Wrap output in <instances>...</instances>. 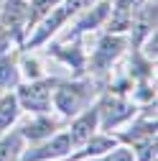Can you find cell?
Here are the masks:
<instances>
[{
	"label": "cell",
	"instance_id": "cell-3",
	"mask_svg": "<svg viewBox=\"0 0 158 161\" xmlns=\"http://www.w3.org/2000/svg\"><path fill=\"white\" fill-rule=\"evenodd\" d=\"M69 146H71L69 136H59V138L51 141V143H46V146H41L38 151L28 153L26 161H38V158H56V156H64V153L69 151Z\"/></svg>",
	"mask_w": 158,
	"mask_h": 161
},
{
	"label": "cell",
	"instance_id": "cell-17",
	"mask_svg": "<svg viewBox=\"0 0 158 161\" xmlns=\"http://www.w3.org/2000/svg\"><path fill=\"white\" fill-rule=\"evenodd\" d=\"M5 49H8V33H5V28H0V54Z\"/></svg>",
	"mask_w": 158,
	"mask_h": 161
},
{
	"label": "cell",
	"instance_id": "cell-7",
	"mask_svg": "<svg viewBox=\"0 0 158 161\" xmlns=\"http://www.w3.org/2000/svg\"><path fill=\"white\" fill-rule=\"evenodd\" d=\"M5 8H8V10L3 13V23L10 26V28H18V23H21L26 15H31V10L21 3V0H8Z\"/></svg>",
	"mask_w": 158,
	"mask_h": 161
},
{
	"label": "cell",
	"instance_id": "cell-2",
	"mask_svg": "<svg viewBox=\"0 0 158 161\" xmlns=\"http://www.w3.org/2000/svg\"><path fill=\"white\" fill-rule=\"evenodd\" d=\"M102 125L105 128H112V125H117L120 120H125L133 110H130V105H125L123 100H117V97H112V100H107V103L102 105Z\"/></svg>",
	"mask_w": 158,
	"mask_h": 161
},
{
	"label": "cell",
	"instance_id": "cell-11",
	"mask_svg": "<svg viewBox=\"0 0 158 161\" xmlns=\"http://www.w3.org/2000/svg\"><path fill=\"white\" fill-rule=\"evenodd\" d=\"M15 67L10 59H0V87H10L15 85Z\"/></svg>",
	"mask_w": 158,
	"mask_h": 161
},
{
	"label": "cell",
	"instance_id": "cell-18",
	"mask_svg": "<svg viewBox=\"0 0 158 161\" xmlns=\"http://www.w3.org/2000/svg\"><path fill=\"white\" fill-rule=\"evenodd\" d=\"M135 3H140V0H117V10H125V8L135 5Z\"/></svg>",
	"mask_w": 158,
	"mask_h": 161
},
{
	"label": "cell",
	"instance_id": "cell-1",
	"mask_svg": "<svg viewBox=\"0 0 158 161\" xmlns=\"http://www.w3.org/2000/svg\"><path fill=\"white\" fill-rule=\"evenodd\" d=\"M49 87H51V82H38V85H31V87L21 90V103L28 110H36V113L46 110V105H49Z\"/></svg>",
	"mask_w": 158,
	"mask_h": 161
},
{
	"label": "cell",
	"instance_id": "cell-13",
	"mask_svg": "<svg viewBox=\"0 0 158 161\" xmlns=\"http://www.w3.org/2000/svg\"><path fill=\"white\" fill-rule=\"evenodd\" d=\"M107 148H112V141L110 138H97V141H92L89 143V148L84 151V153H102V151H107Z\"/></svg>",
	"mask_w": 158,
	"mask_h": 161
},
{
	"label": "cell",
	"instance_id": "cell-5",
	"mask_svg": "<svg viewBox=\"0 0 158 161\" xmlns=\"http://www.w3.org/2000/svg\"><path fill=\"white\" fill-rule=\"evenodd\" d=\"M79 103H82V87H61L56 92V105H59V110L66 113V115L76 113Z\"/></svg>",
	"mask_w": 158,
	"mask_h": 161
},
{
	"label": "cell",
	"instance_id": "cell-8",
	"mask_svg": "<svg viewBox=\"0 0 158 161\" xmlns=\"http://www.w3.org/2000/svg\"><path fill=\"white\" fill-rule=\"evenodd\" d=\"M66 15H69V10H66V8H64V10H56V13H54V15L49 18V21L44 23V28H41V31H38V33L33 36V41H31V44H38V41H44V38H46L49 33H54V31H56V26L61 23Z\"/></svg>",
	"mask_w": 158,
	"mask_h": 161
},
{
	"label": "cell",
	"instance_id": "cell-12",
	"mask_svg": "<svg viewBox=\"0 0 158 161\" xmlns=\"http://www.w3.org/2000/svg\"><path fill=\"white\" fill-rule=\"evenodd\" d=\"M105 13H107V5H100V8H97V13H94V15H87L84 21L79 23V28H82V31H84V28H89V26L94 28V26H97V23H100L102 18H105Z\"/></svg>",
	"mask_w": 158,
	"mask_h": 161
},
{
	"label": "cell",
	"instance_id": "cell-6",
	"mask_svg": "<svg viewBox=\"0 0 158 161\" xmlns=\"http://www.w3.org/2000/svg\"><path fill=\"white\" fill-rule=\"evenodd\" d=\"M120 49H123V41L120 38H105V41L100 44V51H97V56H94V64L100 67V69H105L112 59L120 54Z\"/></svg>",
	"mask_w": 158,
	"mask_h": 161
},
{
	"label": "cell",
	"instance_id": "cell-14",
	"mask_svg": "<svg viewBox=\"0 0 158 161\" xmlns=\"http://www.w3.org/2000/svg\"><path fill=\"white\" fill-rule=\"evenodd\" d=\"M89 3H92V0H66V10L74 13V10H79V8H87Z\"/></svg>",
	"mask_w": 158,
	"mask_h": 161
},
{
	"label": "cell",
	"instance_id": "cell-4",
	"mask_svg": "<svg viewBox=\"0 0 158 161\" xmlns=\"http://www.w3.org/2000/svg\"><path fill=\"white\" fill-rule=\"evenodd\" d=\"M94 120H97V113H94V110H89L87 115H82V118L76 120V123L71 125V136H69L71 143H84V141H89V138H92Z\"/></svg>",
	"mask_w": 158,
	"mask_h": 161
},
{
	"label": "cell",
	"instance_id": "cell-15",
	"mask_svg": "<svg viewBox=\"0 0 158 161\" xmlns=\"http://www.w3.org/2000/svg\"><path fill=\"white\" fill-rule=\"evenodd\" d=\"M107 161H133V156H130V151L120 148V151H112V156H110Z\"/></svg>",
	"mask_w": 158,
	"mask_h": 161
},
{
	"label": "cell",
	"instance_id": "cell-9",
	"mask_svg": "<svg viewBox=\"0 0 158 161\" xmlns=\"http://www.w3.org/2000/svg\"><path fill=\"white\" fill-rule=\"evenodd\" d=\"M15 100L13 97H3L0 100V130L3 128H8L10 123H13V118H15Z\"/></svg>",
	"mask_w": 158,
	"mask_h": 161
},
{
	"label": "cell",
	"instance_id": "cell-10",
	"mask_svg": "<svg viewBox=\"0 0 158 161\" xmlns=\"http://www.w3.org/2000/svg\"><path fill=\"white\" fill-rule=\"evenodd\" d=\"M51 128H54L51 120H36V123H28V125H26L23 133H26L28 138H44V136L51 133Z\"/></svg>",
	"mask_w": 158,
	"mask_h": 161
},
{
	"label": "cell",
	"instance_id": "cell-16",
	"mask_svg": "<svg viewBox=\"0 0 158 161\" xmlns=\"http://www.w3.org/2000/svg\"><path fill=\"white\" fill-rule=\"evenodd\" d=\"M26 72H28V77H38V64L28 59V62H26Z\"/></svg>",
	"mask_w": 158,
	"mask_h": 161
}]
</instances>
